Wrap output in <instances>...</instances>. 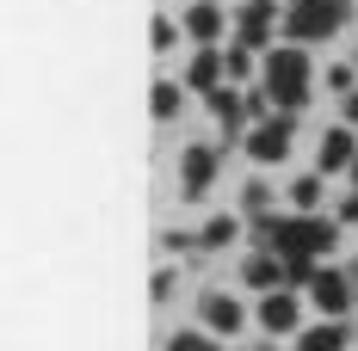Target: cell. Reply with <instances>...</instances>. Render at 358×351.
<instances>
[{
	"mask_svg": "<svg viewBox=\"0 0 358 351\" xmlns=\"http://www.w3.org/2000/svg\"><path fill=\"white\" fill-rule=\"evenodd\" d=\"M235 43H248V50H259V43H266V37H272V0H248V6H241V19H235Z\"/></svg>",
	"mask_w": 358,
	"mask_h": 351,
	"instance_id": "cell-7",
	"label": "cell"
},
{
	"mask_svg": "<svg viewBox=\"0 0 358 351\" xmlns=\"http://www.w3.org/2000/svg\"><path fill=\"white\" fill-rule=\"evenodd\" d=\"M173 111H179V87L161 80V87H155V117H173Z\"/></svg>",
	"mask_w": 358,
	"mask_h": 351,
	"instance_id": "cell-17",
	"label": "cell"
},
{
	"mask_svg": "<svg viewBox=\"0 0 358 351\" xmlns=\"http://www.w3.org/2000/svg\"><path fill=\"white\" fill-rule=\"evenodd\" d=\"M173 43H179V31L167 25V19H155V50H173Z\"/></svg>",
	"mask_w": 358,
	"mask_h": 351,
	"instance_id": "cell-20",
	"label": "cell"
},
{
	"mask_svg": "<svg viewBox=\"0 0 358 351\" xmlns=\"http://www.w3.org/2000/svg\"><path fill=\"white\" fill-rule=\"evenodd\" d=\"M315 302H322L327 315H346V308H352V278H346V271H315Z\"/></svg>",
	"mask_w": 358,
	"mask_h": 351,
	"instance_id": "cell-6",
	"label": "cell"
},
{
	"mask_svg": "<svg viewBox=\"0 0 358 351\" xmlns=\"http://www.w3.org/2000/svg\"><path fill=\"white\" fill-rule=\"evenodd\" d=\"M322 204V173H303L290 185V210H315Z\"/></svg>",
	"mask_w": 358,
	"mask_h": 351,
	"instance_id": "cell-13",
	"label": "cell"
},
{
	"mask_svg": "<svg viewBox=\"0 0 358 351\" xmlns=\"http://www.w3.org/2000/svg\"><path fill=\"white\" fill-rule=\"evenodd\" d=\"M296 351H346V327H340V315L322 320L315 333H303V339H296Z\"/></svg>",
	"mask_w": 358,
	"mask_h": 351,
	"instance_id": "cell-12",
	"label": "cell"
},
{
	"mask_svg": "<svg viewBox=\"0 0 358 351\" xmlns=\"http://www.w3.org/2000/svg\"><path fill=\"white\" fill-rule=\"evenodd\" d=\"M340 117H346V124H358V87H352V93H340Z\"/></svg>",
	"mask_w": 358,
	"mask_h": 351,
	"instance_id": "cell-21",
	"label": "cell"
},
{
	"mask_svg": "<svg viewBox=\"0 0 358 351\" xmlns=\"http://www.w3.org/2000/svg\"><path fill=\"white\" fill-rule=\"evenodd\" d=\"M352 19V0H296L285 19V37H296V43H309V37H327L340 31Z\"/></svg>",
	"mask_w": 358,
	"mask_h": 351,
	"instance_id": "cell-2",
	"label": "cell"
},
{
	"mask_svg": "<svg viewBox=\"0 0 358 351\" xmlns=\"http://www.w3.org/2000/svg\"><path fill=\"white\" fill-rule=\"evenodd\" d=\"M216 31H222V13H216L210 0H192L185 6V37L192 43H216Z\"/></svg>",
	"mask_w": 358,
	"mask_h": 351,
	"instance_id": "cell-11",
	"label": "cell"
},
{
	"mask_svg": "<svg viewBox=\"0 0 358 351\" xmlns=\"http://www.w3.org/2000/svg\"><path fill=\"white\" fill-rule=\"evenodd\" d=\"M290 136H296V111H278V117H259L248 136V154L259 160V167H278L290 154Z\"/></svg>",
	"mask_w": 358,
	"mask_h": 351,
	"instance_id": "cell-3",
	"label": "cell"
},
{
	"mask_svg": "<svg viewBox=\"0 0 358 351\" xmlns=\"http://www.w3.org/2000/svg\"><path fill=\"white\" fill-rule=\"evenodd\" d=\"M241 210H248V216H266V210H272V191H266V185H248V197H241Z\"/></svg>",
	"mask_w": 358,
	"mask_h": 351,
	"instance_id": "cell-18",
	"label": "cell"
},
{
	"mask_svg": "<svg viewBox=\"0 0 358 351\" xmlns=\"http://www.w3.org/2000/svg\"><path fill=\"white\" fill-rule=\"evenodd\" d=\"M179 179H185V197H204V191H210V179H216V148H185Z\"/></svg>",
	"mask_w": 358,
	"mask_h": 351,
	"instance_id": "cell-4",
	"label": "cell"
},
{
	"mask_svg": "<svg viewBox=\"0 0 358 351\" xmlns=\"http://www.w3.org/2000/svg\"><path fill=\"white\" fill-rule=\"evenodd\" d=\"M198 315H204L210 333H241V302H235V296H204Z\"/></svg>",
	"mask_w": 358,
	"mask_h": 351,
	"instance_id": "cell-8",
	"label": "cell"
},
{
	"mask_svg": "<svg viewBox=\"0 0 358 351\" xmlns=\"http://www.w3.org/2000/svg\"><path fill=\"white\" fill-rule=\"evenodd\" d=\"M352 80H358V62H334V68H327V87H334V93H352Z\"/></svg>",
	"mask_w": 358,
	"mask_h": 351,
	"instance_id": "cell-16",
	"label": "cell"
},
{
	"mask_svg": "<svg viewBox=\"0 0 358 351\" xmlns=\"http://www.w3.org/2000/svg\"><path fill=\"white\" fill-rule=\"evenodd\" d=\"M352 179H358V167H352Z\"/></svg>",
	"mask_w": 358,
	"mask_h": 351,
	"instance_id": "cell-23",
	"label": "cell"
},
{
	"mask_svg": "<svg viewBox=\"0 0 358 351\" xmlns=\"http://www.w3.org/2000/svg\"><path fill=\"white\" fill-rule=\"evenodd\" d=\"M222 62H229V74H235V80H248V74H253V50H248V43H235Z\"/></svg>",
	"mask_w": 358,
	"mask_h": 351,
	"instance_id": "cell-15",
	"label": "cell"
},
{
	"mask_svg": "<svg viewBox=\"0 0 358 351\" xmlns=\"http://www.w3.org/2000/svg\"><path fill=\"white\" fill-rule=\"evenodd\" d=\"M309 80H315V68H309L303 50H272V56H266V93H272L278 111H303L309 105Z\"/></svg>",
	"mask_w": 358,
	"mask_h": 351,
	"instance_id": "cell-1",
	"label": "cell"
},
{
	"mask_svg": "<svg viewBox=\"0 0 358 351\" xmlns=\"http://www.w3.org/2000/svg\"><path fill=\"white\" fill-rule=\"evenodd\" d=\"M352 278H358V265H352Z\"/></svg>",
	"mask_w": 358,
	"mask_h": 351,
	"instance_id": "cell-22",
	"label": "cell"
},
{
	"mask_svg": "<svg viewBox=\"0 0 358 351\" xmlns=\"http://www.w3.org/2000/svg\"><path fill=\"white\" fill-rule=\"evenodd\" d=\"M259 320H266V333H296V296L290 290H266Z\"/></svg>",
	"mask_w": 358,
	"mask_h": 351,
	"instance_id": "cell-10",
	"label": "cell"
},
{
	"mask_svg": "<svg viewBox=\"0 0 358 351\" xmlns=\"http://www.w3.org/2000/svg\"><path fill=\"white\" fill-rule=\"evenodd\" d=\"M235 234H241V222H235V216H216V222H204V234H198V241H204V246H229Z\"/></svg>",
	"mask_w": 358,
	"mask_h": 351,
	"instance_id": "cell-14",
	"label": "cell"
},
{
	"mask_svg": "<svg viewBox=\"0 0 358 351\" xmlns=\"http://www.w3.org/2000/svg\"><path fill=\"white\" fill-rule=\"evenodd\" d=\"M167 351H216V345H210V339H198V333H179Z\"/></svg>",
	"mask_w": 358,
	"mask_h": 351,
	"instance_id": "cell-19",
	"label": "cell"
},
{
	"mask_svg": "<svg viewBox=\"0 0 358 351\" xmlns=\"http://www.w3.org/2000/svg\"><path fill=\"white\" fill-rule=\"evenodd\" d=\"M340 167H358V142H352V124H334L322 136V173H340Z\"/></svg>",
	"mask_w": 358,
	"mask_h": 351,
	"instance_id": "cell-5",
	"label": "cell"
},
{
	"mask_svg": "<svg viewBox=\"0 0 358 351\" xmlns=\"http://www.w3.org/2000/svg\"><path fill=\"white\" fill-rule=\"evenodd\" d=\"M229 74V62L216 56L210 43H198V56H192V74H185V87H198V93H216V80Z\"/></svg>",
	"mask_w": 358,
	"mask_h": 351,
	"instance_id": "cell-9",
	"label": "cell"
}]
</instances>
